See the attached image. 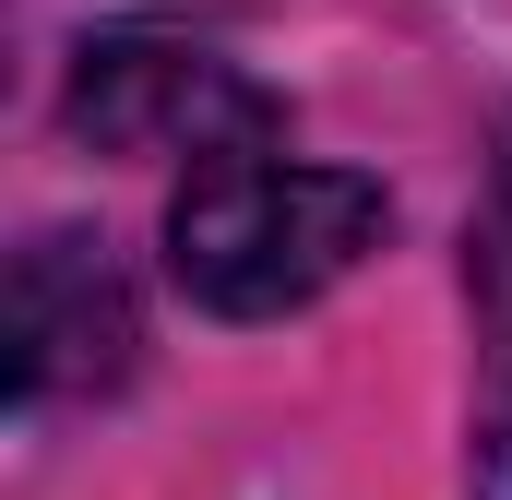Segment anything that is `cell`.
Listing matches in <instances>:
<instances>
[{"label": "cell", "mask_w": 512, "mask_h": 500, "mask_svg": "<svg viewBox=\"0 0 512 500\" xmlns=\"http://www.w3.org/2000/svg\"><path fill=\"white\" fill-rule=\"evenodd\" d=\"M465 286H477L489 393H501V441H512V120H501V167H489V215H477V250H465Z\"/></svg>", "instance_id": "cell-4"}, {"label": "cell", "mask_w": 512, "mask_h": 500, "mask_svg": "<svg viewBox=\"0 0 512 500\" xmlns=\"http://www.w3.org/2000/svg\"><path fill=\"white\" fill-rule=\"evenodd\" d=\"M370 239H382V179L298 167V155L191 167L179 203H167V274L215 322H286V310H310L334 274H358Z\"/></svg>", "instance_id": "cell-1"}, {"label": "cell", "mask_w": 512, "mask_h": 500, "mask_svg": "<svg viewBox=\"0 0 512 500\" xmlns=\"http://www.w3.org/2000/svg\"><path fill=\"white\" fill-rule=\"evenodd\" d=\"M72 131L96 155H191V167H227V155H274L286 108L262 96L251 72H227L215 48L96 36L72 60Z\"/></svg>", "instance_id": "cell-2"}, {"label": "cell", "mask_w": 512, "mask_h": 500, "mask_svg": "<svg viewBox=\"0 0 512 500\" xmlns=\"http://www.w3.org/2000/svg\"><path fill=\"white\" fill-rule=\"evenodd\" d=\"M131 346H143V322H131V286L108 262V239L36 227L12 250V381H24V405H96V393H120Z\"/></svg>", "instance_id": "cell-3"}]
</instances>
